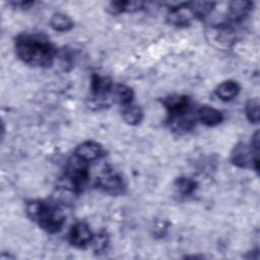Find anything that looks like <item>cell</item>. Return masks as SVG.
<instances>
[{
  "label": "cell",
  "instance_id": "cell-1",
  "mask_svg": "<svg viewBox=\"0 0 260 260\" xmlns=\"http://www.w3.org/2000/svg\"><path fill=\"white\" fill-rule=\"evenodd\" d=\"M16 56L25 64L47 68L53 65L57 57V49L50 39L40 32H23L14 41Z\"/></svg>",
  "mask_w": 260,
  "mask_h": 260
},
{
  "label": "cell",
  "instance_id": "cell-2",
  "mask_svg": "<svg viewBox=\"0 0 260 260\" xmlns=\"http://www.w3.org/2000/svg\"><path fill=\"white\" fill-rule=\"evenodd\" d=\"M25 212L42 230L49 234L60 232L65 223V214L59 205L47 200H30Z\"/></svg>",
  "mask_w": 260,
  "mask_h": 260
},
{
  "label": "cell",
  "instance_id": "cell-3",
  "mask_svg": "<svg viewBox=\"0 0 260 260\" xmlns=\"http://www.w3.org/2000/svg\"><path fill=\"white\" fill-rule=\"evenodd\" d=\"M89 179L88 162L73 156L66 167L64 176L60 180L61 187L72 193H80Z\"/></svg>",
  "mask_w": 260,
  "mask_h": 260
},
{
  "label": "cell",
  "instance_id": "cell-4",
  "mask_svg": "<svg viewBox=\"0 0 260 260\" xmlns=\"http://www.w3.org/2000/svg\"><path fill=\"white\" fill-rule=\"evenodd\" d=\"M96 186L109 195L123 194L126 188L123 177L114 171H106L96 179Z\"/></svg>",
  "mask_w": 260,
  "mask_h": 260
},
{
  "label": "cell",
  "instance_id": "cell-5",
  "mask_svg": "<svg viewBox=\"0 0 260 260\" xmlns=\"http://www.w3.org/2000/svg\"><path fill=\"white\" fill-rule=\"evenodd\" d=\"M231 160L238 168H253L256 172H259V164L255 161L250 145L245 143L240 142L235 145L231 153Z\"/></svg>",
  "mask_w": 260,
  "mask_h": 260
},
{
  "label": "cell",
  "instance_id": "cell-6",
  "mask_svg": "<svg viewBox=\"0 0 260 260\" xmlns=\"http://www.w3.org/2000/svg\"><path fill=\"white\" fill-rule=\"evenodd\" d=\"M93 239V234L89 225L83 221H78L74 223L68 233L69 243L77 248H83L88 244H91Z\"/></svg>",
  "mask_w": 260,
  "mask_h": 260
},
{
  "label": "cell",
  "instance_id": "cell-7",
  "mask_svg": "<svg viewBox=\"0 0 260 260\" xmlns=\"http://www.w3.org/2000/svg\"><path fill=\"white\" fill-rule=\"evenodd\" d=\"M164 107L168 111L169 117L181 115L192 111L191 99L184 94H171L162 99Z\"/></svg>",
  "mask_w": 260,
  "mask_h": 260
},
{
  "label": "cell",
  "instance_id": "cell-8",
  "mask_svg": "<svg viewBox=\"0 0 260 260\" xmlns=\"http://www.w3.org/2000/svg\"><path fill=\"white\" fill-rule=\"evenodd\" d=\"M104 154L103 146L93 140H86L80 143L74 152V155L77 156L79 159L90 162L93 160L99 159Z\"/></svg>",
  "mask_w": 260,
  "mask_h": 260
},
{
  "label": "cell",
  "instance_id": "cell-9",
  "mask_svg": "<svg viewBox=\"0 0 260 260\" xmlns=\"http://www.w3.org/2000/svg\"><path fill=\"white\" fill-rule=\"evenodd\" d=\"M196 121V112L194 113L193 110L181 115L171 116L168 120L170 128L177 133H187L191 131L195 127Z\"/></svg>",
  "mask_w": 260,
  "mask_h": 260
},
{
  "label": "cell",
  "instance_id": "cell-10",
  "mask_svg": "<svg viewBox=\"0 0 260 260\" xmlns=\"http://www.w3.org/2000/svg\"><path fill=\"white\" fill-rule=\"evenodd\" d=\"M253 2L251 1H233L229 3L228 20L230 23L242 22L252 11Z\"/></svg>",
  "mask_w": 260,
  "mask_h": 260
},
{
  "label": "cell",
  "instance_id": "cell-11",
  "mask_svg": "<svg viewBox=\"0 0 260 260\" xmlns=\"http://www.w3.org/2000/svg\"><path fill=\"white\" fill-rule=\"evenodd\" d=\"M196 116H197V120H199L201 123L209 127L217 126L223 120V116L221 112L209 106L200 107L196 111Z\"/></svg>",
  "mask_w": 260,
  "mask_h": 260
},
{
  "label": "cell",
  "instance_id": "cell-12",
  "mask_svg": "<svg viewBox=\"0 0 260 260\" xmlns=\"http://www.w3.org/2000/svg\"><path fill=\"white\" fill-rule=\"evenodd\" d=\"M134 99V91L131 87L117 83L113 85L112 91H111V102H114L116 104H119L123 107L132 104Z\"/></svg>",
  "mask_w": 260,
  "mask_h": 260
},
{
  "label": "cell",
  "instance_id": "cell-13",
  "mask_svg": "<svg viewBox=\"0 0 260 260\" xmlns=\"http://www.w3.org/2000/svg\"><path fill=\"white\" fill-rule=\"evenodd\" d=\"M240 84L235 80H225L215 88V94L223 102L234 100L240 92Z\"/></svg>",
  "mask_w": 260,
  "mask_h": 260
},
{
  "label": "cell",
  "instance_id": "cell-14",
  "mask_svg": "<svg viewBox=\"0 0 260 260\" xmlns=\"http://www.w3.org/2000/svg\"><path fill=\"white\" fill-rule=\"evenodd\" d=\"M144 3L140 1H114L109 5V11L112 14H120L124 12H136L143 9Z\"/></svg>",
  "mask_w": 260,
  "mask_h": 260
},
{
  "label": "cell",
  "instance_id": "cell-15",
  "mask_svg": "<svg viewBox=\"0 0 260 260\" xmlns=\"http://www.w3.org/2000/svg\"><path fill=\"white\" fill-rule=\"evenodd\" d=\"M214 2H206V1H195V2H187V8L191 15L195 18H203L207 16L214 8Z\"/></svg>",
  "mask_w": 260,
  "mask_h": 260
},
{
  "label": "cell",
  "instance_id": "cell-16",
  "mask_svg": "<svg viewBox=\"0 0 260 260\" xmlns=\"http://www.w3.org/2000/svg\"><path fill=\"white\" fill-rule=\"evenodd\" d=\"M122 117H123V120L128 125L136 126L143 119V111L139 106L130 104V105H127V106L123 107Z\"/></svg>",
  "mask_w": 260,
  "mask_h": 260
},
{
  "label": "cell",
  "instance_id": "cell-17",
  "mask_svg": "<svg viewBox=\"0 0 260 260\" xmlns=\"http://www.w3.org/2000/svg\"><path fill=\"white\" fill-rule=\"evenodd\" d=\"M50 25L56 31L65 32L73 28L74 22L68 15L61 12H57L51 16Z\"/></svg>",
  "mask_w": 260,
  "mask_h": 260
},
{
  "label": "cell",
  "instance_id": "cell-18",
  "mask_svg": "<svg viewBox=\"0 0 260 260\" xmlns=\"http://www.w3.org/2000/svg\"><path fill=\"white\" fill-rule=\"evenodd\" d=\"M175 189L183 196H190L197 189V182L189 177H180L175 181Z\"/></svg>",
  "mask_w": 260,
  "mask_h": 260
},
{
  "label": "cell",
  "instance_id": "cell-19",
  "mask_svg": "<svg viewBox=\"0 0 260 260\" xmlns=\"http://www.w3.org/2000/svg\"><path fill=\"white\" fill-rule=\"evenodd\" d=\"M245 113L247 119L254 124L259 122V100L251 99L246 103Z\"/></svg>",
  "mask_w": 260,
  "mask_h": 260
},
{
  "label": "cell",
  "instance_id": "cell-20",
  "mask_svg": "<svg viewBox=\"0 0 260 260\" xmlns=\"http://www.w3.org/2000/svg\"><path fill=\"white\" fill-rule=\"evenodd\" d=\"M91 244L95 253H103L105 250H107L109 245V238L105 233H101L96 236H93Z\"/></svg>",
  "mask_w": 260,
  "mask_h": 260
},
{
  "label": "cell",
  "instance_id": "cell-21",
  "mask_svg": "<svg viewBox=\"0 0 260 260\" xmlns=\"http://www.w3.org/2000/svg\"><path fill=\"white\" fill-rule=\"evenodd\" d=\"M9 4L16 8L28 9L35 4V2L34 1H11V2H9Z\"/></svg>",
  "mask_w": 260,
  "mask_h": 260
}]
</instances>
